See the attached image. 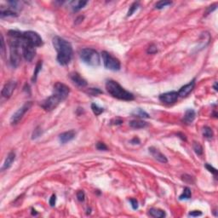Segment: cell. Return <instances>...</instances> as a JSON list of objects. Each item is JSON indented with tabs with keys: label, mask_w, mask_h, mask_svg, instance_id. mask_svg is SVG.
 Masks as SVG:
<instances>
[{
	"label": "cell",
	"mask_w": 218,
	"mask_h": 218,
	"mask_svg": "<svg viewBox=\"0 0 218 218\" xmlns=\"http://www.w3.org/2000/svg\"><path fill=\"white\" fill-rule=\"evenodd\" d=\"M75 136H76V132L73 130H72V131H69L62 133L59 136V140L62 144H66L67 142L72 141L75 137Z\"/></svg>",
	"instance_id": "4fadbf2b"
},
{
	"label": "cell",
	"mask_w": 218,
	"mask_h": 218,
	"mask_svg": "<svg viewBox=\"0 0 218 218\" xmlns=\"http://www.w3.org/2000/svg\"><path fill=\"white\" fill-rule=\"evenodd\" d=\"M213 131L208 126H205L203 128V136L204 137L207 138V139H211L213 137Z\"/></svg>",
	"instance_id": "7402d4cb"
},
{
	"label": "cell",
	"mask_w": 218,
	"mask_h": 218,
	"mask_svg": "<svg viewBox=\"0 0 218 218\" xmlns=\"http://www.w3.org/2000/svg\"><path fill=\"white\" fill-rule=\"evenodd\" d=\"M205 167H206V169L208 170V171H210V172L213 173V174H214V175H216V176L217 175V171L215 168H213L211 165H206Z\"/></svg>",
	"instance_id": "d6a6232c"
},
{
	"label": "cell",
	"mask_w": 218,
	"mask_h": 218,
	"mask_svg": "<svg viewBox=\"0 0 218 218\" xmlns=\"http://www.w3.org/2000/svg\"><path fill=\"white\" fill-rule=\"evenodd\" d=\"M15 159H16V153H15L14 152H10V153L8 154L7 158H6L5 161H4V165L2 167V170L4 171V170L9 169V168L12 165V164L14 163Z\"/></svg>",
	"instance_id": "e0dca14e"
},
{
	"label": "cell",
	"mask_w": 218,
	"mask_h": 218,
	"mask_svg": "<svg viewBox=\"0 0 218 218\" xmlns=\"http://www.w3.org/2000/svg\"><path fill=\"white\" fill-rule=\"evenodd\" d=\"M149 214L156 218H162L165 217V212L162 211L160 209H156V208H152L149 210Z\"/></svg>",
	"instance_id": "ac0fdd59"
},
{
	"label": "cell",
	"mask_w": 218,
	"mask_h": 218,
	"mask_svg": "<svg viewBox=\"0 0 218 218\" xmlns=\"http://www.w3.org/2000/svg\"><path fill=\"white\" fill-rule=\"evenodd\" d=\"M22 37L24 40L34 47H39L43 44V40L41 37L36 32L33 31L23 32Z\"/></svg>",
	"instance_id": "5b68a950"
},
{
	"label": "cell",
	"mask_w": 218,
	"mask_h": 218,
	"mask_svg": "<svg viewBox=\"0 0 218 218\" xmlns=\"http://www.w3.org/2000/svg\"><path fill=\"white\" fill-rule=\"evenodd\" d=\"M147 122L143 120H132L130 122V125L134 129H142L147 126Z\"/></svg>",
	"instance_id": "d6986e66"
},
{
	"label": "cell",
	"mask_w": 218,
	"mask_h": 218,
	"mask_svg": "<svg viewBox=\"0 0 218 218\" xmlns=\"http://www.w3.org/2000/svg\"><path fill=\"white\" fill-rule=\"evenodd\" d=\"M72 7L74 11H79L82 8H84L85 6L87 4L86 1H76V2H73L72 3Z\"/></svg>",
	"instance_id": "ffe728a7"
},
{
	"label": "cell",
	"mask_w": 218,
	"mask_h": 218,
	"mask_svg": "<svg viewBox=\"0 0 218 218\" xmlns=\"http://www.w3.org/2000/svg\"><path fill=\"white\" fill-rule=\"evenodd\" d=\"M61 102L62 101L60 98L57 97L56 95L52 94V96H50V97H48L43 102V103L41 104V107L46 111H52L57 107Z\"/></svg>",
	"instance_id": "ba28073f"
},
{
	"label": "cell",
	"mask_w": 218,
	"mask_h": 218,
	"mask_svg": "<svg viewBox=\"0 0 218 218\" xmlns=\"http://www.w3.org/2000/svg\"><path fill=\"white\" fill-rule=\"evenodd\" d=\"M138 6H139V4L136 3V2H135V3L131 6V8H130V10H129V12H128V15H127V16H131L132 14L137 10Z\"/></svg>",
	"instance_id": "83f0119b"
},
{
	"label": "cell",
	"mask_w": 218,
	"mask_h": 218,
	"mask_svg": "<svg viewBox=\"0 0 218 218\" xmlns=\"http://www.w3.org/2000/svg\"><path fill=\"white\" fill-rule=\"evenodd\" d=\"M148 150H149L150 153L153 155V157H154V159H156L158 161H159L161 163H167L168 162L166 157L157 148H155L153 147H151Z\"/></svg>",
	"instance_id": "5bb4252c"
},
{
	"label": "cell",
	"mask_w": 218,
	"mask_h": 218,
	"mask_svg": "<svg viewBox=\"0 0 218 218\" xmlns=\"http://www.w3.org/2000/svg\"><path fill=\"white\" fill-rule=\"evenodd\" d=\"M112 122H115L113 123V125H121L123 123V121L121 119H114V120H112Z\"/></svg>",
	"instance_id": "f35d334b"
},
{
	"label": "cell",
	"mask_w": 218,
	"mask_h": 218,
	"mask_svg": "<svg viewBox=\"0 0 218 218\" xmlns=\"http://www.w3.org/2000/svg\"><path fill=\"white\" fill-rule=\"evenodd\" d=\"M56 202V196L55 195V194H53L50 197V206H55Z\"/></svg>",
	"instance_id": "d590c367"
},
{
	"label": "cell",
	"mask_w": 218,
	"mask_h": 218,
	"mask_svg": "<svg viewBox=\"0 0 218 218\" xmlns=\"http://www.w3.org/2000/svg\"><path fill=\"white\" fill-rule=\"evenodd\" d=\"M195 119V112L193 109H188L185 113L182 119V122L186 125H190L192 124Z\"/></svg>",
	"instance_id": "2e32d148"
},
{
	"label": "cell",
	"mask_w": 218,
	"mask_h": 218,
	"mask_svg": "<svg viewBox=\"0 0 218 218\" xmlns=\"http://www.w3.org/2000/svg\"><path fill=\"white\" fill-rule=\"evenodd\" d=\"M193 147H194V152H195L197 154L202 155V153H203V148H202V146H201L200 144L198 143V142H194Z\"/></svg>",
	"instance_id": "4316f807"
},
{
	"label": "cell",
	"mask_w": 218,
	"mask_h": 218,
	"mask_svg": "<svg viewBox=\"0 0 218 218\" xmlns=\"http://www.w3.org/2000/svg\"><path fill=\"white\" fill-rule=\"evenodd\" d=\"M79 56L82 61L89 66L91 67H97L101 63L100 55L98 52L90 48H85L81 50L79 52Z\"/></svg>",
	"instance_id": "3957f363"
},
{
	"label": "cell",
	"mask_w": 218,
	"mask_h": 218,
	"mask_svg": "<svg viewBox=\"0 0 218 218\" xmlns=\"http://www.w3.org/2000/svg\"><path fill=\"white\" fill-rule=\"evenodd\" d=\"M106 89L109 94L113 97L123 101H132L134 96L131 92L127 91L119 83L114 80H108L106 83Z\"/></svg>",
	"instance_id": "7a4b0ae2"
},
{
	"label": "cell",
	"mask_w": 218,
	"mask_h": 218,
	"mask_svg": "<svg viewBox=\"0 0 218 218\" xmlns=\"http://www.w3.org/2000/svg\"><path fill=\"white\" fill-rule=\"evenodd\" d=\"M130 201H131V206L134 210L138 209V202L136 199H131Z\"/></svg>",
	"instance_id": "e575fe53"
},
{
	"label": "cell",
	"mask_w": 218,
	"mask_h": 218,
	"mask_svg": "<svg viewBox=\"0 0 218 218\" xmlns=\"http://www.w3.org/2000/svg\"><path fill=\"white\" fill-rule=\"evenodd\" d=\"M1 44H2V48H1V51L3 56L4 55V50H5V45H4V37L3 35H1Z\"/></svg>",
	"instance_id": "8d00e7d4"
},
{
	"label": "cell",
	"mask_w": 218,
	"mask_h": 218,
	"mask_svg": "<svg viewBox=\"0 0 218 218\" xmlns=\"http://www.w3.org/2000/svg\"><path fill=\"white\" fill-rule=\"evenodd\" d=\"M192 196V194H191V190H190L189 188H185L182 192V194L180 195L179 197V199L180 200H183V199H189Z\"/></svg>",
	"instance_id": "44dd1931"
},
{
	"label": "cell",
	"mask_w": 218,
	"mask_h": 218,
	"mask_svg": "<svg viewBox=\"0 0 218 218\" xmlns=\"http://www.w3.org/2000/svg\"><path fill=\"white\" fill-rule=\"evenodd\" d=\"M201 215H202V213L199 211H194L189 213V216H191V217H198V216H201Z\"/></svg>",
	"instance_id": "74e56055"
},
{
	"label": "cell",
	"mask_w": 218,
	"mask_h": 218,
	"mask_svg": "<svg viewBox=\"0 0 218 218\" xmlns=\"http://www.w3.org/2000/svg\"><path fill=\"white\" fill-rule=\"evenodd\" d=\"M70 78H71L72 81L74 84H76L78 86L85 87L87 85L86 80L85 79H83L78 73H71L70 74Z\"/></svg>",
	"instance_id": "9a60e30c"
},
{
	"label": "cell",
	"mask_w": 218,
	"mask_h": 218,
	"mask_svg": "<svg viewBox=\"0 0 218 218\" xmlns=\"http://www.w3.org/2000/svg\"><path fill=\"white\" fill-rule=\"evenodd\" d=\"M52 44L57 51L58 63L62 66L68 65L73 57V47L71 44L59 36L53 38Z\"/></svg>",
	"instance_id": "6da1fadb"
},
{
	"label": "cell",
	"mask_w": 218,
	"mask_h": 218,
	"mask_svg": "<svg viewBox=\"0 0 218 218\" xmlns=\"http://www.w3.org/2000/svg\"><path fill=\"white\" fill-rule=\"evenodd\" d=\"M32 106H33L32 102H27L24 104L21 108L18 109L17 111L12 115L11 119H10V124L11 125H16L18 122L22 119L25 113L30 110V108H32Z\"/></svg>",
	"instance_id": "8992f818"
},
{
	"label": "cell",
	"mask_w": 218,
	"mask_h": 218,
	"mask_svg": "<svg viewBox=\"0 0 218 218\" xmlns=\"http://www.w3.org/2000/svg\"><path fill=\"white\" fill-rule=\"evenodd\" d=\"M172 3L171 1H159L156 4H155V8L156 9H159V10H161L165 7H166L168 5H171Z\"/></svg>",
	"instance_id": "484cf974"
},
{
	"label": "cell",
	"mask_w": 218,
	"mask_h": 218,
	"mask_svg": "<svg viewBox=\"0 0 218 218\" xmlns=\"http://www.w3.org/2000/svg\"><path fill=\"white\" fill-rule=\"evenodd\" d=\"M91 109L92 111H93V113H94V114H96V116L100 115L101 113H102L104 111V109L102 108H100L98 105H96V104L95 103H93L91 105Z\"/></svg>",
	"instance_id": "cb8c5ba5"
},
{
	"label": "cell",
	"mask_w": 218,
	"mask_h": 218,
	"mask_svg": "<svg viewBox=\"0 0 218 218\" xmlns=\"http://www.w3.org/2000/svg\"><path fill=\"white\" fill-rule=\"evenodd\" d=\"M41 68H42V61H39V62H38L37 66H36L34 73H33V79H32V80L33 81V82H35V81L37 80V77H38V74H39V71L41 70Z\"/></svg>",
	"instance_id": "d4e9b609"
},
{
	"label": "cell",
	"mask_w": 218,
	"mask_h": 218,
	"mask_svg": "<svg viewBox=\"0 0 218 218\" xmlns=\"http://www.w3.org/2000/svg\"><path fill=\"white\" fill-rule=\"evenodd\" d=\"M42 134V131H41L40 127H37L34 130V131L33 133V139L38 138Z\"/></svg>",
	"instance_id": "f1b7e54d"
},
{
	"label": "cell",
	"mask_w": 218,
	"mask_h": 218,
	"mask_svg": "<svg viewBox=\"0 0 218 218\" xmlns=\"http://www.w3.org/2000/svg\"><path fill=\"white\" fill-rule=\"evenodd\" d=\"M85 193L83 192V191H79L78 193H77V199H78V200L82 201L85 200Z\"/></svg>",
	"instance_id": "f546056e"
},
{
	"label": "cell",
	"mask_w": 218,
	"mask_h": 218,
	"mask_svg": "<svg viewBox=\"0 0 218 218\" xmlns=\"http://www.w3.org/2000/svg\"><path fill=\"white\" fill-rule=\"evenodd\" d=\"M16 88V82L14 80L9 81L8 83H6L4 86L2 90V96L5 98H10L12 96L14 90Z\"/></svg>",
	"instance_id": "8fae6325"
},
{
	"label": "cell",
	"mask_w": 218,
	"mask_h": 218,
	"mask_svg": "<svg viewBox=\"0 0 218 218\" xmlns=\"http://www.w3.org/2000/svg\"><path fill=\"white\" fill-rule=\"evenodd\" d=\"M102 56L103 60L104 67L107 69L112 70V71H119L120 69L121 64L119 59H117L114 56H113L108 52L102 51Z\"/></svg>",
	"instance_id": "277c9868"
},
{
	"label": "cell",
	"mask_w": 218,
	"mask_h": 218,
	"mask_svg": "<svg viewBox=\"0 0 218 218\" xmlns=\"http://www.w3.org/2000/svg\"><path fill=\"white\" fill-rule=\"evenodd\" d=\"M214 88H215V90H217V82L215 83V85H214Z\"/></svg>",
	"instance_id": "ab89813d"
},
{
	"label": "cell",
	"mask_w": 218,
	"mask_h": 218,
	"mask_svg": "<svg viewBox=\"0 0 218 218\" xmlns=\"http://www.w3.org/2000/svg\"><path fill=\"white\" fill-rule=\"evenodd\" d=\"M194 85H195V82H194V80H193L192 82H190L189 84H188V85H186L182 87L180 89V90L177 92L178 96H180V97H186L187 96H188L190 93L193 91V90L194 88Z\"/></svg>",
	"instance_id": "7c38bea8"
},
{
	"label": "cell",
	"mask_w": 218,
	"mask_h": 218,
	"mask_svg": "<svg viewBox=\"0 0 218 218\" xmlns=\"http://www.w3.org/2000/svg\"><path fill=\"white\" fill-rule=\"evenodd\" d=\"M69 92H70V89L68 86H67L66 85H64L62 83H56L54 85V90H53V94L56 95L57 97L61 99V101L62 102L68 96Z\"/></svg>",
	"instance_id": "52a82bcc"
},
{
	"label": "cell",
	"mask_w": 218,
	"mask_h": 218,
	"mask_svg": "<svg viewBox=\"0 0 218 218\" xmlns=\"http://www.w3.org/2000/svg\"><path fill=\"white\" fill-rule=\"evenodd\" d=\"M157 51H158V50H157L156 46H155L154 44H152V45L148 48V54H154V53H156Z\"/></svg>",
	"instance_id": "836d02e7"
},
{
	"label": "cell",
	"mask_w": 218,
	"mask_h": 218,
	"mask_svg": "<svg viewBox=\"0 0 218 218\" xmlns=\"http://www.w3.org/2000/svg\"><path fill=\"white\" fill-rule=\"evenodd\" d=\"M88 92H89L90 95H92V96H97L98 94H102V93L99 89H94V88H90Z\"/></svg>",
	"instance_id": "4dcf8cb0"
},
{
	"label": "cell",
	"mask_w": 218,
	"mask_h": 218,
	"mask_svg": "<svg viewBox=\"0 0 218 218\" xmlns=\"http://www.w3.org/2000/svg\"><path fill=\"white\" fill-rule=\"evenodd\" d=\"M178 93L176 91L166 92L165 94H162L159 96V100L165 104L175 103L178 99Z\"/></svg>",
	"instance_id": "30bf717a"
},
{
	"label": "cell",
	"mask_w": 218,
	"mask_h": 218,
	"mask_svg": "<svg viewBox=\"0 0 218 218\" xmlns=\"http://www.w3.org/2000/svg\"><path fill=\"white\" fill-rule=\"evenodd\" d=\"M96 148L98 150H107L108 149V147L103 142H98L96 144Z\"/></svg>",
	"instance_id": "1f68e13d"
},
{
	"label": "cell",
	"mask_w": 218,
	"mask_h": 218,
	"mask_svg": "<svg viewBox=\"0 0 218 218\" xmlns=\"http://www.w3.org/2000/svg\"><path fill=\"white\" fill-rule=\"evenodd\" d=\"M133 115H135L136 117H139V118H148L149 116L148 114L143 111L142 109L138 108L137 110H136L134 113H133Z\"/></svg>",
	"instance_id": "603a6c76"
},
{
	"label": "cell",
	"mask_w": 218,
	"mask_h": 218,
	"mask_svg": "<svg viewBox=\"0 0 218 218\" xmlns=\"http://www.w3.org/2000/svg\"><path fill=\"white\" fill-rule=\"evenodd\" d=\"M34 46L28 44L27 42L24 40L22 44V56L25 58L26 61L27 62H32L33 59L34 58L35 54H36V50Z\"/></svg>",
	"instance_id": "9c48e42d"
}]
</instances>
